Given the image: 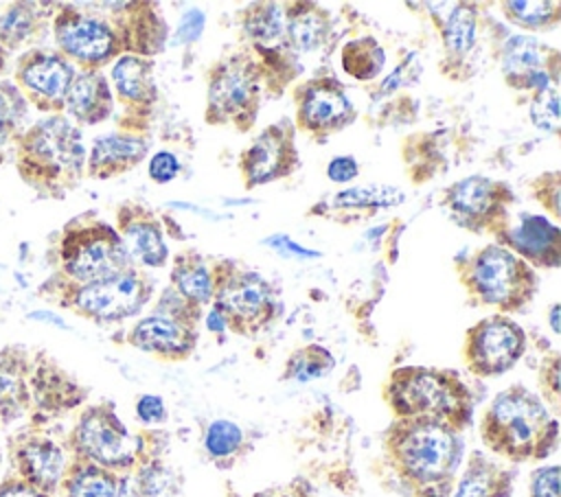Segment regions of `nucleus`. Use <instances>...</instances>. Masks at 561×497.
Wrapping results in <instances>:
<instances>
[{
  "instance_id": "nucleus-22",
  "label": "nucleus",
  "mask_w": 561,
  "mask_h": 497,
  "mask_svg": "<svg viewBox=\"0 0 561 497\" xmlns=\"http://www.w3.org/2000/svg\"><path fill=\"white\" fill-rule=\"evenodd\" d=\"M508 243L528 261L554 267L561 258V232L543 217L526 215L508 230Z\"/></svg>"
},
{
  "instance_id": "nucleus-33",
  "label": "nucleus",
  "mask_w": 561,
  "mask_h": 497,
  "mask_svg": "<svg viewBox=\"0 0 561 497\" xmlns=\"http://www.w3.org/2000/svg\"><path fill=\"white\" fill-rule=\"evenodd\" d=\"M383 61H386V55H383L381 46L373 37L353 39L342 50V66H344V70L351 77L359 79V81L373 79L381 70Z\"/></svg>"
},
{
  "instance_id": "nucleus-43",
  "label": "nucleus",
  "mask_w": 561,
  "mask_h": 497,
  "mask_svg": "<svg viewBox=\"0 0 561 497\" xmlns=\"http://www.w3.org/2000/svg\"><path fill=\"white\" fill-rule=\"evenodd\" d=\"M202 28H204V13H202L199 9H188V11L182 15L180 24H178L175 42L188 44V42H193V39L199 37Z\"/></svg>"
},
{
  "instance_id": "nucleus-1",
  "label": "nucleus",
  "mask_w": 561,
  "mask_h": 497,
  "mask_svg": "<svg viewBox=\"0 0 561 497\" xmlns=\"http://www.w3.org/2000/svg\"><path fill=\"white\" fill-rule=\"evenodd\" d=\"M20 177L42 193L70 188L81 175L85 147L79 127L64 114H48L13 138Z\"/></svg>"
},
{
  "instance_id": "nucleus-52",
  "label": "nucleus",
  "mask_w": 561,
  "mask_h": 497,
  "mask_svg": "<svg viewBox=\"0 0 561 497\" xmlns=\"http://www.w3.org/2000/svg\"><path fill=\"white\" fill-rule=\"evenodd\" d=\"M4 68H7V50L0 46V74L4 72Z\"/></svg>"
},
{
  "instance_id": "nucleus-36",
  "label": "nucleus",
  "mask_w": 561,
  "mask_h": 497,
  "mask_svg": "<svg viewBox=\"0 0 561 497\" xmlns=\"http://www.w3.org/2000/svg\"><path fill=\"white\" fill-rule=\"evenodd\" d=\"M26 114L28 103L20 88L9 79H0V129L20 134Z\"/></svg>"
},
{
  "instance_id": "nucleus-20",
  "label": "nucleus",
  "mask_w": 561,
  "mask_h": 497,
  "mask_svg": "<svg viewBox=\"0 0 561 497\" xmlns=\"http://www.w3.org/2000/svg\"><path fill=\"white\" fill-rule=\"evenodd\" d=\"M64 112L70 120L94 125L112 114V92L105 77L96 70H81L75 74L66 99Z\"/></svg>"
},
{
  "instance_id": "nucleus-39",
  "label": "nucleus",
  "mask_w": 561,
  "mask_h": 497,
  "mask_svg": "<svg viewBox=\"0 0 561 497\" xmlns=\"http://www.w3.org/2000/svg\"><path fill=\"white\" fill-rule=\"evenodd\" d=\"M530 118L543 131H550V134L559 131V123H561L559 92L554 85L535 92V96L530 101Z\"/></svg>"
},
{
  "instance_id": "nucleus-15",
  "label": "nucleus",
  "mask_w": 561,
  "mask_h": 497,
  "mask_svg": "<svg viewBox=\"0 0 561 497\" xmlns=\"http://www.w3.org/2000/svg\"><path fill=\"white\" fill-rule=\"evenodd\" d=\"M353 120V105L333 79L311 81L298 96V125L311 134H331Z\"/></svg>"
},
{
  "instance_id": "nucleus-35",
  "label": "nucleus",
  "mask_w": 561,
  "mask_h": 497,
  "mask_svg": "<svg viewBox=\"0 0 561 497\" xmlns=\"http://www.w3.org/2000/svg\"><path fill=\"white\" fill-rule=\"evenodd\" d=\"M403 201V193L394 186H355L348 190H342L335 197V206H346V208H386V206H397Z\"/></svg>"
},
{
  "instance_id": "nucleus-40",
  "label": "nucleus",
  "mask_w": 561,
  "mask_h": 497,
  "mask_svg": "<svg viewBox=\"0 0 561 497\" xmlns=\"http://www.w3.org/2000/svg\"><path fill=\"white\" fill-rule=\"evenodd\" d=\"M118 497H160V488L149 469L138 471L134 477L121 479Z\"/></svg>"
},
{
  "instance_id": "nucleus-32",
  "label": "nucleus",
  "mask_w": 561,
  "mask_h": 497,
  "mask_svg": "<svg viewBox=\"0 0 561 497\" xmlns=\"http://www.w3.org/2000/svg\"><path fill=\"white\" fill-rule=\"evenodd\" d=\"M445 50L451 57L467 55L476 44V9L471 4H456L443 24Z\"/></svg>"
},
{
  "instance_id": "nucleus-11",
  "label": "nucleus",
  "mask_w": 561,
  "mask_h": 497,
  "mask_svg": "<svg viewBox=\"0 0 561 497\" xmlns=\"http://www.w3.org/2000/svg\"><path fill=\"white\" fill-rule=\"evenodd\" d=\"M53 33L59 53L72 63L92 70L110 61L118 50V37L114 28L99 15L61 7L53 20Z\"/></svg>"
},
{
  "instance_id": "nucleus-38",
  "label": "nucleus",
  "mask_w": 561,
  "mask_h": 497,
  "mask_svg": "<svg viewBox=\"0 0 561 497\" xmlns=\"http://www.w3.org/2000/svg\"><path fill=\"white\" fill-rule=\"evenodd\" d=\"M241 440H243V434H241L239 425L221 418V420H213L208 425L206 436H204V447L210 455L226 458V455H232L241 447Z\"/></svg>"
},
{
  "instance_id": "nucleus-47",
  "label": "nucleus",
  "mask_w": 561,
  "mask_h": 497,
  "mask_svg": "<svg viewBox=\"0 0 561 497\" xmlns=\"http://www.w3.org/2000/svg\"><path fill=\"white\" fill-rule=\"evenodd\" d=\"M327 175L331 182H351L357 177V162L351 155L333 158L327 166Z\"/></svg>"
},
{
  "instance_id": "nucleus-24",
  "label": "nucleus",
  "mask_w": 561,
  "mask_h": 497,
  "mask_svg": "<svg viewBox=\"0 0 561 497\" xmlns=\"http://www.w3.org/2000/svg\"><path fill=\"white\" fill-rule=\"evenodd\" d=\"M121 228H123V245L127 250V256H134L142 265L160 267L167 261V245L160 234L158 221L151 219L147 212L131 215L121 210Z\"/></svg>"
},
{
  "instance_id": "nucleus-5",
  "label": "nucleus",
  "mask_w": 561,
  "mask_h": 497,
  "mask_svg": "<svg viewBox=\"0 0 561 497\" xmlns=\"http://www.w3.org/2000/svg\"><path fill=\"white\" fill-rule=\"evenodd\" d=\"M127 250L118 232L103 221H72L59 239V269L75 285H88L125 271Z\"/></svg>"
},
{
  "instance_id": "nucleus-18",
  "label": "nucleus",
  "mask_w": 561,
  "mask_h": 497,
  "mask_svg": "<svg viewBox=\"0 0 561 497\" xmlns=\"http://www.w3.org/2000/svg\"><path fill=\"white\" fill-rule=\"evenodd\" d=\"M129 342L147 352L162 357H184L195 346V333L191 324L175 317L153 313L142 317L129 333Z\"/></svg>"
},
{
  "instance_id": "nucleus-23",
  "label": "nucleus",
  "mask_w": 561,
  "mask_h": 497,
  "mask_svg": "<svg viewBox=\"0 0 561 497\" xmlns=\"http://www.w3.org/2000/svg\"><path fill=\"white\" fill-rule=\"evenodd\" d=\"M147 151V142L136 136L125 134H110L101 136L92 142L88 155V173L92 177H110L121 171L131 169L136 162L142 160Z\"/></svg>"
},
{
  "instance_id": "nucleus-28",
  "label": "nucleus",
  "mask_w": 561,
  "mask_h": 497,
  "mask_svg": "<svg viewBox=\"0 0 561 497\" xmlns=\"http://www.w3.org/2000/svg\"><path fill=\"white\" fill-rule=\"evenodd\" d=\"M42 11L33 2H15L0 13V46L9 53L15 50L39 33Z\"/></svg>"
},
{
  "instance_id": "nucleus-16",
  "label": "nucleus",
  "mask_w": 561,
  "mask_h": 497,
  "mask_svg": "<svg viewBox=\"0 0 561 497\" xmlns=\"http://www.w3.org/2000/svg\"><path fill=\"white\" fill-rule=\"evenodd\" d=\"M296 164V151L291 131L285 123L267 127L243 153L241 169L250 186L272 182L280 175H287Z\"/></svg>"
},
{
  "instance_id": "nucleus-12",
  "label": "nucleus",
  "mask_w": 561,
  "mask_h": 497,
  "mask_svg": "<svg viewBox=\"0 0 561 497\" xmlns=\"http://www.w3.org/2000/svg\"><path fill=\"white\" fill-rule=\"evenodd\" d=\"M524 350V331L513 320L504 315H493L469 331L465 359L473 374L491 377L513 368Z\"/></svg>"
},
{
  "instance_id": "nucleus-14",
  "label": "nucleus",
  "mask_w": 561,
  "mask_h": 497,
  "mask_svg": "<svg viewBox=\"0 0 561 497\" xmlns=\"http://www.w3.org/2000/svg\"><path fill=\"white\" fill-rule=\"evenodd\" d=\"M215 309L239 333L256 331L274 313V291L259 274L239 271L219 285Z\"/></svg>"
},
{
  "instance_id": "nucleus-31",
  "label": "nucleus",
  "mask_w": 561,
  "mask_h": 497,
  "mask_svg": "<svg viewBox=\"0 0 561 497\" xmlns=\"http://www.w3.org/2000/svg\"><path fill=\"white\" fill-rule=\"evenodd\" d=\"M506 493H508L506 475L497 466L478 458L460 477L454 497H504Z\"/></svg>"
},
{
  "instance_id": "nucleus-27",
  "label": "nucleus",
  "mask_w": 561,
  "mask_h": 497,
  "mask_svg": "<svg viewBox=\"0 0 561 497\" xmlns=\"http://www.w3.org/2000/svg\"><path fill=\"white\" fill-rule=\"evenodd\" d=\"M112 81L116 92L131 103H149L156 96L151 63L136 55H123L112 66Z\"/></svg>"
},
{
  "instance_id": "nucleus-42",
  "label": "nucleus",
  "mask_w": 561,
  "mask_h": 497,
  "mask_svg": "<svg viewBox=\"0 0 561 497\" xmlns=\"http://www.w3.org/2000/svg\"><path fill=\"white\" fill-rule=\"evenodd\" d=\"M180 173V162L171 151H158L149 162V177L153 182H171Z\"/></svg>"
},
{
  "instance_id": "nucleus-45",
  "label": "nucleus",
  "mask_w": 561,
  "mask_h": 497,
  "mask_svg": "<svg viewBox=\"0 0 561 497\" xmlns=\"http://www.w3.org/2000/svg\"><path fill=\"white\" fill-rule=\"evenodd\" d=\"M0 497H55L48 493L37 490L35 486L26 484L24 479H20L18 475H7L0 482Z\"/></svg>"
},
{
  "instance_id": "nucleus-41",
  "label": "nucleus",
  "mask_w": 561,
  "mask_h": 497,
  "mask_svg": "<svg viewBox=\"0 0 561 497\" xmlns=\"http://www.w3.org/2000/svg\"><path fill=\"white\" fill-rule=\"evenodd\" d=\"M530 497H559V466L550 464L533 473Z\"/></svg>"
},
{
  "instance_id": "nucleus-6",
  "label": "nucleus",
  "mask_w": 561,
  "mask_h": 497,
  "mask_svg": "<svg viewBox=\"0 0 561 497\" xmlns=\"http://www.w3.org/2000/svg\"><path fill=\"white\" fill-rule=\"evenodd\" d=\"M140 440L118 420L116 412L107 405L88 407L70 436L75 460L103 466L107 471L129 469L138 458Z\"/></svg>"
},
{
  "instance_id": "nucleus-21",
  "label": "nucleus",
  "mask_w": 561,
  "mask_h": 497,
  "mask_svg": "<svg viewBox=\"0 0 561 497\" xmlns=\"http://www.w3.org/2000/svg\"><path fill=\"white\" fill-rule=\"evenodd\" d=\"M506 195L508 193L502 184L473 175L456 182L447 193V201L460 219L489 221L495 217V212L502 210Z\"/></svg>"
},
{
  "instance_id": "nucleus-19",
  "label": "nucleus",
  "mask_w": 561,
  "mask_h": 497,
  "mask_svg": "<svg viewBox=\"0 0 561 497\" xmlns=\"http://www.w3.org/2000/svg\"><path fill=\"white\" fill-rule=\"evenodd\" d=\"M28 352L20 346H7L0 350V423H13L22 418L31 405L28 394Z\"/></svg>"
},
{
  "instance_id": "nucleus-26",
  "label": "nucleus",
  "mask_w": 561,
  "mask_h": 497,
  "mask_svg": "<svg viewBox=\"0 0 561 497\" xmlns=\"http://www.w3.org/2000/svg\"><path fill=\"white\" fill-rule=\"evenodd\" d=\"M243 28L259 50H285L287 48V28L285 13L278 4H256L245 13Z\"/></svg>"
},
{
  "instance_id": "nucleus-9",
  "label": "nucleus",
  "mask_w": 561,
  "mask_h": 497,
  "mask_svg": "<svg viewBox=\"0 0 561 497\" xmlns=\"http://www.w3.org/2000/svg\"><path fill=\"white\" fill-rule=\"evenodd\" d=\"M75 74V66L59 50L28 48L15 63L13 83L28 105L33 103L46 114H61Z\"/></svg>"
},
{
  "instance_id": "nucleus-2",
  "label": "nucleus",
  "mask_w": 561,
  "mask_h": 497,
  "mask_svg": "<svg viewBox=\"0 0 561 497\" xmlns=\"http://www.w3.org/2000/svg\"><path fill=\"white\" fill-rule=\"evenodd\" d=\"M482 438L495 453L513 460L543 458L557 444V423L533 392L515 385L489 405Z\"/></svg>"
},
{
  "instance_id": "nucleus-10",
  "label": "nucleus",
  "mask_w": 561,
  "mask_h": 497,
  "mask_svg": "<svg viewBox=\"0 0 561 497\" xmlns=\"http://www.w3.org/2000/svg\"><path fill=\"white\" fill-rule=\"evenodd\" d=\"M149 298V282L131 271H118L110 278L75 285L64 304H70L77 313L99 320L114 322L134 315Z\"/></svg>"
},
{
  "instance_id": "nucleus-25",
  "label": "nucleus",
  "mask_w": 561,
  "mask_h": 497,
  "mask_svg": "<svg viewBox=\"0 0 561 497\" xmlns=\"http://www.w3.org/2000/svg\"><path fill=\"white\" fill-rule=\"evenodd\" d=\"M57 493L61 497H118L121 477L103 466L72 460Z\"/></svg>"
},
{
  "instance_id": "nucleus-37",
  "label": "nucleus",
  "mask_w": 561,
  "mask_h": 497,
  "mask_svg": "<svg viewBox=\"0 0 561 497\" xmlns=\"http://www.w3.org/2000/svg\"><path fill=\"white\" fill-rule=\"evenodd\" d=\"M506 15L528 28H543L559 18V2H506Z\"/></svg>"
},
{
  "instance_id": "nucleus-51",
  "label": "nucleus",
  "mask_w": 561,
  "mask_h": 497,
  "mask_svg": "<svg viewBox=\"0 0 561 497\" xmlns=\"http://www.w3.org/2000/svg\"><path fill=\"white\" fill-rule=\"evenodd\" d=\"M550 326H552L554 333H559V304H554L550 309Z\"/></svg>"
},
{
  "instance_id": "nucleus-8",
  "label": "nucleus",
  "mask_w": 561,
  "mask_h": 497,
  "mask_svg": "<svg viewBox=\"0 0 561 497\" xmlns=\"http://www.w3.org/2000/svg\"><path fill=\"white\" fill-rule=\"evenodd\" d=\"M259 72L245 55L221 61L208 83V120L250 127L259 107Z\"/></svg>"
},
{
  "instance_id": "nucleus-34",
  "label": "nucleus",
  "mask_w": 561,
  "mask_h": 497,
  "mask_svg": "<svg viewBox=\"0 0 561 497\" xmlns=\"http://www.w3.org/2000/svg\"><path fill=\"white\" fill-rule=\"evenodd\" d=\"M333 355L322 348V346H307V348H300L296 350L289 361H287V368H285V379H294V381H313V379H320L324 377L331 368H333Z\"/></svg>"
},
{
  "instance_id": "nucleus-50",
  "label": "nucleus",
  "mask_w": 561,
  "mask_h": 497,
  "mask_svg": "<svg viewBox=\"0 0 561 497\" xmlns=\"http://www.w3.org/2000/svg\"><path fill=\"white\" fill-rule=\"evenodd\" d=\"M13 138H15V134H11V131H7V129H0V162L4 160L7 149L13 145Z\"/></svg>"
},
{
  "instance_id": "nucleus-13",
  "label": "nucleus",
  "mask_w": 561,
  "mask_h": 497,
  "mask_svg": "<svg viewBox=\"0 0 561 497\" xmlns=\"http://www.w3.org/2000/svg\"><path fill=\"white\" fill-rule=\"evenodd\" d=\"M13 475L42 493L57 495L59 484L70 466L66 449L42 431H24L11 440Z\"/></svg>"
},
{
  "instance_id": "nucleus-30",
  "label": "nucleus",
  "mask_w": 561,
  "mask_h": 497,
  "mask_svg": "<svg viewBox=\"0 0 561 497\" xmlns=\"http://www.w3.org/2000/svg\"><path fill=\"white\" fill-rule=\"evenodd\" d=\"M173 285L178 293L188 302H206L210 300L213 291V276L210 269L197 256H180L173 265Z\"/></svg>"
},
{
  "instance_id": "nucleus-7",
  "label": "nucleus",
  "mask_w": 561,
  "mask_h": 497,
  "mask_svg": "<svg viewBox=\"0 0 561 497\" xmlns=\"http://www.w3.org/2000/svg\"><path fill=\"white\" fill-rule=\"evenodd\" d=\"M533 271L511 250L489 245L476 254L469 267V287L486 304L519 307L533 291Z\"/></svg>"
},
{
  "instance_id": "nucleus-4",
  "label": "nucleus",
  "mask_w": 561,
  "mask_h": 497,
  "mask_svg": "<svg viewBox=\"0 0 561 497\" xmlns=\"http://www.w3.org/2000/svg\"><path fill=\"white\" fill-rule=\"evenodd\" d=\"M390 451L403 475L421 486H432L451 477L460 462L462 444L454 427L427 420L403 418L390 436Z\"/></svg>"
},
{
  "instance_id": "nucleus-49",
  "label": "nucleus",
  "mask_w": 561,
  "mask_h": 497,
  "mask_svg": "<svg viewBox=\"0 0 561 497\" xmlns=\"http://www.w3.org/2000/svg\"><path fill=\"white\" fill-rule=\"evenodd\" d=\"M28 317L31 320H44V322H50V324H57V326H66L61 317H57L55 313H48V311H33Z\"/></svg>"
},
{
  "instance_id": "nucleus-48",
  "label": "nucleus",
  "mask_w": 561,
  "mask_h": 497,
  "mask_svg": "<svg viewBox=\"0 0 561 497\" xmlns=\"http://www.w3.org/2000/svg\"><path fill=\"white\" fill-rule=\"evenodd\" d=\"M206 324H208V328L213 331V333H221V331H226L228 328V324H226V320H224V315L213 307L210 309V313L206 315Z\"/></svg>"
},
{
  "instance_id": "nucleus-3",
  "label": "nucleus",
  "mask_w": 561,
  "mask_h": 497,
  "mask_svg": "<svg viewBox=\"0 0 561 497\" xmlns=\"http://www.w3.org/2000/svg\"><path fill=\"white\" fill-rule=\"evenodd\" d=\"M388 401L401 418H427L449 427L467 423L471 401L460 379L447 370L403 368L388 383Z\"/></svg>"
},
{
  "instance_id": "nucleus-29",
  "label": "nucleus",
  "mask_w": 561,
  "mask_h": 497,
  "mask_svg": "<svg viewBox=\"0 0 561 497\" xmlns=\"http://www.w3.org/2000/svg\"><path fill=\"white\" fill-rule=\"evenodd\" d=\"M296 9L298 11H291L285 18L287 42L298 53L316 50L322 44L324 35H327V18L320 9H316L311 4H300Z\"/></svg>"
},
{
  "instance_id": "nucleus-44",
  "label": "nucleus",
  "mask_w": 561,
  "mask_h": 497,
  "mask_svg": "<svg viewBox=\"0 0 561 497\" xmlns=\"http://www.w3.org/2000/svg\"><path fill=\"white\" fill-rule=\"evenodd\" d=\"M265 245H270L272 250H276L280 256H296V258H316L318 252L307 250L302 245H298L296 241H291L285 234H276V236H267Z\"/></svg>"
},
{
  "instance_id": "nucleus-17",
  "label": "nucleus",
  "mask_w": 561,
  "mask_h": 497,
  "mask_svg": "<svg viewBox=\"0 0 561 497\" xmlns=\"http://www.w3.org/2000/svg\"><path fill=\"white\" fill-rule=\"evenodd\" d=\"M502 70L511 85L528 90H546L552 79L546 70V50L530 35H513L502 50Z\"/></svg>"
},
{
  "instance_id": "nucleus-46",
  "label": "nucleus",
  "mask_w": 561,
  "mask_h": 497,
  "mask_svg": "<svg viewBox=\"0 0 561 497\" xmlns=\"http://www.w3.org/2000/svg\"><path fill=\"white\" fill-rule=\"evenodd\" d=\"M136 416L142 423H158L164 418V401L156 394H142L136 401Z\"/></svg>"
}]
</instances>
